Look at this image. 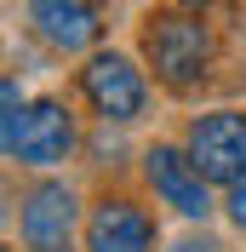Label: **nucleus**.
I'll return each instance as SVG.
<instances>
[{"label":"nucleus","instance_id":"obj_1","mask_svg":"<svg viewBox=\"0 0 246 252\" xmlns=\"http://www.w3.org/2000/svg\"><path fill=\"white\" fill-rule=\"evenodd\" d=\"M138 52H143V69H149L172 97H189L212 80V63H217V34L212 23L200 17V6H149L138 23Z\"/></svg>","mask_w":246,"mask_h":252},{"label":"nucleus","instance_id":"obj_2","mask_svg":"<svg viewBox=\"0 0 246 252\" xmlns=\"http://www.w3.org/2000/svg\"><path fill=\"white\" fill-rule=\"evenodd\" d=\"M80 97H86V109L109 126H132L143 121L149 109V75H143V63H132L126 52H86L80 63Z\"/></svg>","mask_w":246,"mask_h":252},{"label":"nucleus","instance_id":"obj_3","mask_svg":"<svg viewBox=\"0 0 246 252\" xmlns=\"http://www.w3.org/2000/svg\"><path fill=\"white\" fill-rule=\"evenodd\" d=\"M184 149L212 189L246 178V109H200L184 126Z\"/></svg>","mask_w":246,"mask_h":252},{"label":"nucleus","instance_id":"obj_4","mask_svg":"<svg viewBox=\"0 0 246 252\" xmlns=\"http://www.w3.org/2000/svg\"><path fill=\"white\" fill-rule=\"evenodd\" d=\"M143 184L154 189L160 206H172V212L189 218V223H206L217 212L212 206V184L200 178V166L189 160L184 143H149V149H143Z\"/></svg>","mask_w":246,"mask_h":252},{"label":"nucleus","instance_id":"obj_5","mask_svg":"<svg viewBox=\"0 0 246 252\" xmlns=\"http://www.w3.org/2000/svg\"><path fill=\"white\" fill-rule=\"evenodd\" d=\"M75 223H80V201L63 178H40L17 195V235L29 252H69Z\"/></svg>","mask_w":246,"mask_h":252},{"label":"nucleus","instance_id":"obj_6","mask_svg":"<svg viewBox=\"0 0 246 252\" xmlns=\"http://www.w3.org/2000/svg\"><path fill=\"white\" fill-rule=\"evenodd\" d=\"M80 143V126H75V109L63 97H34L23 121H17V138H12V160L29 166V172H52L75 155Z\"/></svg>","mask_w":246,"mask_h":252},{"label":"nucleus","instance_id":"obj_7","mask_svg":"<svg viewBox=\"0 0 246 252\" xmlns=\"http://www.w3.org/2000/svg\"><path fill=\"white\" fill-rule=\"evenodd\" d=\"M29 29L58 58H80L103 40V6L97 0H29Z\"/></svg>","mask_w":246,"mask_h":252},{"label":"nucleus","instance_id":"obj_8","mask_svg":"<svg viewBox=\"0 0 246 252\" xmlns=\"http://www.w3.org/2000/svg\"><path fill=\"white\" fill-rule=\"evenodd\" d=\"M86 252H154L160 229H154L149 206H138L132 195H103L86 212Z\"/></svg>","mask_w":246,"mask_h":252},{"label":"nucleus","instance_id":"obj_9","mask_svg":"<svg viewBox=\"0 0 246 252\" xmlns=\"http://www.w3.org/2000/svg\"><path fill=\"white\" fill-rule=\"evenodd\" d=\"M29 109V97L12 75H0V155H12V138H17V121Z\"/></svg>","mask_w":246,"mask_h":252},{"label":"nucleus","instance_id":"obj_10","mask_svg":"<svg viewBox=\"0 0 246 252\" xmlns=\"http://www.w3.org/2000/svg\"><path fill=\"white\" fill-rule=\"evenodd\" d=\"M223 218H229L235 229L246 235V178H241V184H229V189H223Z\"/></svg>","mask_w":246,"mask_h":252},{"label":"nucleus","instance_id":"obj_11","mask_svg":"<svg viewBox=\"0 0 246 252\" xmlns=\"http://www.w3.org/2000/svg\"><path fill=\"white\" fill-rule=\"evenodd\" d=\"M166 252H223V241H212V235H184V241H172Z\"/></svg>","mask_w":246,"mask_h":252},{"label":"nucleus","instance_id":"obj_12","mask_svg":"<svg viewBox=\"0 0 246 252\" xmlns=\"http://www.w3.org/2000/svg\"><path fill=\"white\" fill-rule=\"evenodd\" d=\"M12 206H17V201H12V189H6V178H0V223L12 218Z\"/></svg>","mask_w":246,"mask_h":252},{"label":"nucleus","instance_id":"obj_13","mask_svg":"<svg viewBox=\"0 0 246 252\" xmlns=\"http://www.w3.org/2000/svg\"><path fill=\"white\" fill-rule=\"evenodd\" d=\"M178 6H206V0H178Z\"/></svg>","mask_w":246,"mask_h":252},{"label":"nucleus","instance_id":"obj_14","mask_svg":"<svg viewBox=\"0 0 246 252\" xmlns=\"http://www.w3.org/2000/svg\"><path fill=\"white\" fill-rule=\"evenodd\" d=\"M0 252H6V247H0Z\"/></svg>","mask_w":246,"mask_h":252}]
</instances>
